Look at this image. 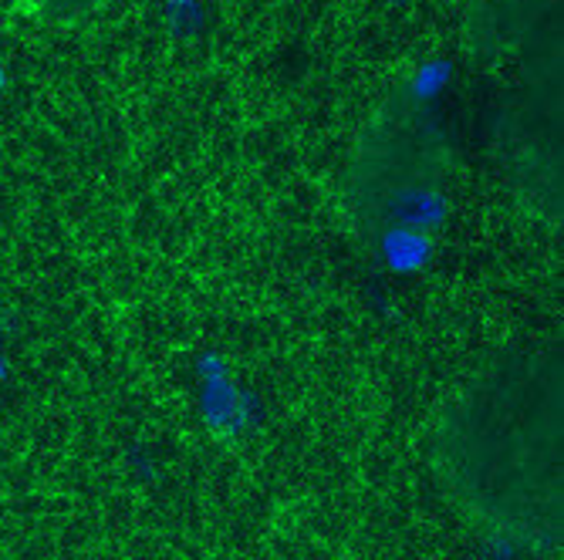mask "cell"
<instances>
[{
    "mask_svg": "<svg viewBox=\"0 0 564 560\" xmlns=\"http://www.w3.org/2000/svg\"><path fill=\"white\" fill-rule=\"evenodd\" d=\"M34 4H47V8H58V11H88V8L109 4V0H34Z\"/></svg>",
    "mask_w": 564,
    "mask_h": 560,
    "instance_id": "1",
    "label": "cell"
}]
</instances>
